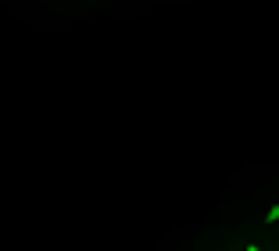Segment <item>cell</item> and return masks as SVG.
Returning a JSON list of instances; mask_svg holds the SVG:
<instances>
[{
  "instance_id": "1",
  "label": "cell",
  "mask_w": 279,
  "mask_h": 251,
  "mask_svg": "<svg viewBox=\"0 0 279 251\" xmlns=\"http://www.w3.org/2000/svg\"><path fill=\"white\" fill-rule=\"evenodd\" d=\"M265 223H279V205H272V209L265 212Z\"/></svg>"
},
{
  "instance_id": "2",
  "label": "cell",
  "mask_w": 279,
  "mask_h": 251,
  "mask_svg": "<svg viewBox=\"0 0 279 251\" xmlns=\"http://www.w3.org/2000/svg\"><path fill=\"white\" fill-rule=\"evenodd\" d=\"M244 251H262V248H258V244H247V248H244Z\"/></svg>"
}]
</instances>
